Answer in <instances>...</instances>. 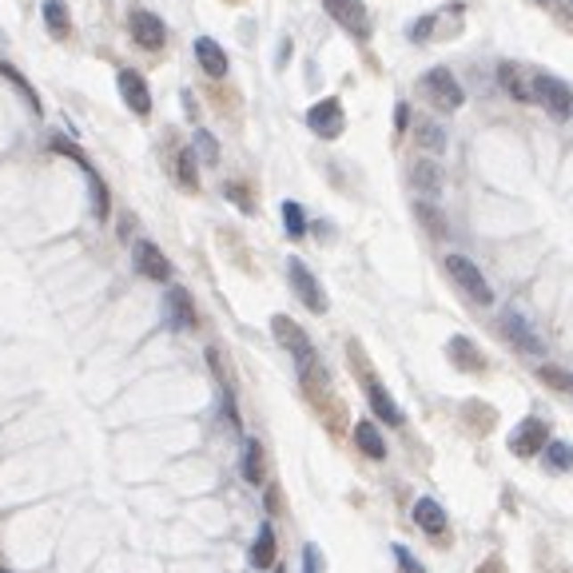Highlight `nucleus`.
<instances>
[{
    "label": "nucleus",
    "instance_id": "f257e3e1",
    "mask_svg": "<svg viewBox=\"0 0 573 573\" xmlns=\"http://www.w3.org/2000/svg\"><path fill=\"white\" fill-rule=\"evenodd\" d=\"M271 335L279 339V347H283V350H291V358H295V366H299V379H303L307 390L323 387V382H327V366L319 363V355H315L311 339H307V331L299 327L295 319H287V315H275V319H271Z\"/></svg>",
    "mask_w": 573,
    "mask_h": 573
},
{
    "label": "nucleus",
    "instance_id": "f03ea898",
    "mask_svg": "<svg viewBox=\"0 0 573 573\" xmlns=\"http://www.w3.org/2000/svg\"><path fill=\"white\" fill-rule=\"evenodd\" d=\"M347 355H350V366L358 371V382H363V390H366V398H371L374 414H379L387 426H402V410H398V402L390 398V390L382 387L379 379H374V371H371V363H366L363 347L350 343V347H347Z\"/></svg>",
    "mask_w": 573,
    "mask_h": 573
},
{
    "label": "nucleus",
    "instance_id": "7ed1b4c3",
    "mask_svg": "<svg viewBox=\"0 0 573 573\" xmlns=\"http://www.w3.org/2000/svg\"><path fill=\"white\" fill-rule=\"evenodd\" d=\"M529 92H534V100L545 108L553 119H569L573 112V92L566 88V80H558V76L550 72H529Z\"/></svg>",
    "mask_w": 573,
    "mask_h": 573
},
{
    "label": "nucleus",
    "instance_id": "20e7f679",
    "mask_svg": "<svg viewBox=\"0 0 573 573\" xmlns=\"http://www.w3.org/2000/svg\"><path fill=\"white\" fill-rule=\"evenodd\" d=\"M53 151H60V156H68V160H76V164H80V172L88 176V187H92V216H96V219H108V211H112V200H108L104 179L96 176V168L88 164V156H84V151L76 148L72 140H64V135H53Z\"/></svg>",
    "mask_w": 573,
    "mask_h": 573
},
{
    "label": "nucleus",
    "instance_id": "39448f33",
    "mask_svg": "<svg viewBox=\"0 0 573 573\" xmlns=\"http://www.w3.org/2000/svg\"><path fill=\"white\" fill-rule=\"evenodd\" d=\"M287 279H291V291H295L299 295V303L307 307V311L311 315H327V291L319 287V279L311 275V267H307L303 259H295V255H291L287 259Z\"/></svg>",
    "mask_w": 573,
    "mask_h": 573
},
{
    "label": "nucleus",
    "instance_id": "423d86ee",
    "mask_svg": "<svg viewBox=\"0 0 573 573\" xmlns=\"http://www.w3.org/2000/svg\"><path fill=\"white\" fill-rule=\"evenodd\" d=\"M422 92L430 96L434 108H442V112H458V108L466 104V92H462V84L454 80L450 68H430V72L422 76Z\"/></svg>",
    "mask_w": 573,
    "mask_h": 573
},
{
    "label": "nucleus",
    "instance_id": "0eeeda50",
    "mask_svg": "<svg viewBox=\"0 0 573 573\" xmlns=\"http://www.w3.org/2000/svg\"><path fill=\"white\" fill-rule=\"evenodd\" d=\"M323 8L355 40H371V12H366L363 0H323Z\"/></svg>",
    "mask_w": 573,
    "mask_h": 573
},
{
    "label": "nucleus",
    "instance_id": "6e6552de",
    "mask_svg": "<svg viewBox=\"0 0 573 573\" xmlns=\"http://www.w3.org/2000/svg\"><path fill=\"white\" fill-rule=\"evenodd\" d=\"M446 271H450V279L466 291L474 303H482V307H490L494 303V291H490V283L482 279V271L474 267V263L466 259V255H446Z\"/></svg>",
    "mask_w": 573,
    "mask_h": 573
},
{
    "label": "nucleus",
    "instance_id": "1a4fd4ad",
    "mask_svg": "<svg viewBox=\"0 0 573 573\" xmlns=\"http://www.w3.org/2000/svg\"><path fill=\"white\" fill-rule=\"evenodd\" d=\"M506 446H510V454L514 458H534L537 450L550 446V426H545L542 418H521L514 430H510Z\"/></svg>",
    "mask_w": 573,
    "mask_h": 573
},
{
    "label": "nucleus",
    "instance_id": "9d476101",
    "mask_svg": "<svg viewBox=\"0 0 573 573\" xmlns=\"http://www.w3.org/2000/svg\"><path fill=\"white\" fill-rule=\"evenodd\" d=\"M127 32H132V40L140 48H148V53H160V48L168 45V24L160 20L156 12H148V8H132V12H127Z\"/></svg>",
    "mask_w": 573,
    "mask_h": 573
},
{
    "label": "nucleus",
    "instance_id": "9b49d317",
    "mask_svg": "<svg viewBox=\"0 0 573 573\" xmlns=\"http://www.w3.org/2000/svg\"><path fill=\"white\" fill-rule=\"evenodd\" d=\"M307 127H311L319 140H339V135H343V127H347L343 104H339L335 96H327V100H319V104H311V112H307Z\"/></svg>",
    "mask_w": 573,
    "mask_h": 573
},
{
    "label": "nucleus",
    "instance_id": "f8f14e48",
    "mask_svg": "<svg viewBox=\"0 0 573 573\" xmlns=\"http://www.w3.org/2000/svg\"><path fill=\"white\" fill-rule=\"evenodd\" d=\"M132 259H135V271H140L143 279H151V283H168V279H172V263H168V255L160 251L151 239H140V243L132 247Z\"/></svg>",
    "mask_w": 573,
    "mask_h": 573
},
{
    "label": "nucleus",
    "instance_id": "ddd939ff",
    "mask_svg": "<svg viewBox=\"0 0 573 573\" xmlns=\"http://www.w3.org/2000/svg\"><path fill=\"white\" fill-rule=\"evenodd\" d=\"M164 327L168 331H192L195 327V303L184 287L164 291Z\"/></svg>",
    "mask_w": 573,
    "mask_h": 573
},
{
    "label": "nucleus",
    "instance_id": "4468645a",
    "mask_svg": "<svg viewBox=\"0 0 573 573\" xmlns=\"http://www.w3.org/2000/svg\"><path fill=\"white\" fill-rule=\"evenodd\" d=\"M502 335L514 343L521 355H542V339H537V331L526 323V315H518V311H502Z\"/></svg>",
    "mask_w": 573,
    "mask_h": 573
},
{
    "label": "nucleus",
    "instance_id": "2eb2a0df",
    "mask_svg": "<svg viewBox=\"0 0 573 573\" xmlns=\"http://www.w3.org/2000/svg\"><path fill=\"white\" fill-rule=\"evenodd\" d=\"M116 84H119V96H124V104L132 108L135 116H148V112H151V92H148V80H143L140 72H132V68H119Z\"/></svg>",
    "mask_w": 573,
    "mask_h": 573
},
{
    "label": "nucleus",
    "instance_id": "dca6fc26",
    "mask_svg": "<svg viewBox=\"0 0 573 573\" xmlns=\"http://www.w3.org/2000/svg\"><path fill=\"white\" fill-rule=\"evenodd\" d=\"M446 358L458 366V371H474V374L490 366V363H486V355H482V347H478L474 339H466V335L450 339V343H446Z\"/></svg>",
    "mask_w": 573,
    "mask_h": 573
},
{
    "label": "nucleus",
    "instance_id": "f3484780",
    "mask_svg": "<svg viewBox=\"0 0 573 573\" xmlns=\"http://www.w3.org/2000/svg\"><path fill=\"white\" fill-rule=\"evenodd\" d=\"M195 60H200V68L211 76V80L227 76V68H231V64H227V53H224V48H219L211 37H200V40H195Z\"/></svg>",
    "mask_w": 573,
    "mask_h": 573
},
{
    "label": "nucleus",
    "instance_id": "a211bd4d",
    "mask_svg": "<svg viewBox=\"0 0 573 573\" xmlns=\"http://www.w3.org/2000/svg\"><path fill=\"white\" fill-rule=\"evenodd\" d=\"M410 184H414L418 195H438L442 192V168L434 160H414L410 168Z\"/></svg>",
    "mask_w": 573,
    "mask_h": 573
},
{
    "label": "nucleus",
    "instance_id": "6ab92c4d",
    "mask_svg": "<svg viewBox=\"0 0 573 573\" xmlns=\"http://www.w3.org/2000/svg\"><path fill=\"white\" fill-rule=\"evenodd\" d=\"M40 12H45V24L56 40H64L68 32H72V16H68L64 0H40Z\"/></svg>",
    "mask_w": 573,
    "mask_h": 573
},
{
    "label": "nucleus",
    "instance_id": "aec40b11",
    "mask_svg": "<svg viewBox=\"0 0 573 573\" xmlns=\"http://www.w3.org/2000/svg\"><path fill=\"white\" fill-rule=\"evenodd\" d=\"M251 566L255 569L275 566V529H271V521L259 526V537H255V545H251Z\"/></svg>",
    "mask_w": 573,
    "mask_h": 573
},
{
    "label": "nucleus",
    "instance_id": "412c9836",
    "mask_svg": "<svg viewBox=\"0 0 573 573\" xmlns=\"http://www.w3.org/2000/svg\"><path fill=\"white\" fill-rule=\"evenodd\" d=\"M355 442H358V450H363L366 458H387V442H382L379 426H374L371 418H363V422L355 426Z\"/></svg>",
    "mask_w": 573,
    "mask_h": 573
},
{
    "label": "nucleus",
    "instance_id": "4be33fe9",
    "mask_svg": "<svg viewBox=\"0 0 573 573\" xmlns=\"http://www.w3.org/2000/svg\"><path fill=\"white\" fill-rule=\"evenodd\" d=\"M414 521L426 529V534H442V529H446V514H442V506L434 498L414 502Z\"/></svg>",
    "mask_w": 573,
    "mask_h": 573
},
{
    "label": "nucleus",
    "instance_id": "5701e85b",
    "mask_svg": "<svg viewBox=\"0 0 573 573\" xmlns=\"http://www.w3.org/2000/svg\"><path fill=\"white\" fill-rule=\"evenodd\" d=\"M498 84L518 100V104H529V100H534V92H529V80H521L518 64H498Z\"/></svg>",
    "mask_w": 573,
    "mask_h": 573
},
{
    "label": "nucleus",
    "instance_id": "b1692460",
    "mask_svg": "<svg viewBox=\"0 0 573 573\" xmlns=\"http://www.w3.org/2000/svg\"><path fill=\"white\" fill-rule=\"evenodd\" d=\"M243 478L251 486L263 482V446H259V438H247V446H243Z\"/></svg>",
    "mask_w": 573,
    "mask_h": 573
},
{
    "label": "nucleus",
    "instance_id": "393cba45",
    "mask_svg": "<svg viewBox=\"0 0 573 573\" xmlns=\"http://www.w3.org/2000/svg\"><path fill=\"white\" fill-rule=\"evenodd\" d=\"M176 179H179V187H187V192L200 187V172H195V151L192 148H184L176 156Z\"/></svg>",
    "mask_w": 573,
    "mask_h": 573
},
{
    "label": "nucleus",
    "instance_id": "a878e982",
    "mask_svg": "<svg viewBox=\"0 0 573 573\" xmlns=\"http://www.w3.org/2000/svg\"><path fill=\"white\" fill-rule=\"evenodd\" d=\"M0 76H4V80H12V88H16V92H20V96H24V104H29L32 112L40 116V96H37V88H32V84L24 80V76L16 72L12 64H0Z\"/></svg>",
    "mask_w": 573,
    "mask_h": 573
},
{
    "label": "nucleus",
    "instance_id": "bb28decb",
    "mask_svg": "<svg viewBox=\"0 0 573 573\" xmlns=\"http://www.w3.org/2000/svg\"><path fill=\"white\" fill-rule=\"evenodd\" d=\"M545 466H550L553 474H566V470H573V446H569V442L553 438L550 446H545Z\"/></svg>",
    "mask_w": 573,
    "mask_h": 573
},
{
    "label": "nucleus",
    "instance_id": "cd10ccee",
    "mask_svg": "<svg viewBox=\"0 0 573 573\" xmlns=\"http://www.w3.org/2000/svg\"><path fill=\"white\" fill-rule=\"evenodd\" d=\"M418 143H422L426 151H442L446 148V127L434 124V119H422V124H418Z\"/></svg>",
    "mask_w": 573,
    "mask_h": 573
},
{
    "label": "nucleus",
    "instance_id": "c85d7f7f",
    "mask_svg": "<svg viewBox=\"0 0 573 573\" xmlns=\"http://www.w3.org/2000/svg\"><path fill=\"white\" fill-rule=\"evenodd\" d=\"M283 227H287V235H291V239H303V235H307V211L299 208L295 200H287V203H283Z\"/></svg>",
    "mask_w": 573,
    "mask_h": 573
},
{
    "label": "nucleus",
    "instance_id": "c756f323",
    "mask_svg": "<svg viewBox=\"0 0 573 573\" xmlns=\"http://www.w3.org/2000/svg\"><path fill=\"white\" fill-rule=\"evenodd\" d=\"M192 151L203 160V164H219V143H216V135L203 132V127H195V143H192Z\"/></svg>",
    "mask_w": 573,
    "mask_h": 573
},
{
    "label": "nucleus",
    "instance_id": "7c9ffc66",
    "mask_svg": "<svg viewBox=\"0 0 573 573\" xmlns=\"http://www.w3.org/2000/svg\"><path fill=\"white\" fill-rule=\"evenodd\" d=\"M537 379H542L545 387L569 390V395H573V374H569V371H558V366H542V374H537Z\"/></svg>",
    "mask_w": 573,
    "mask_h": 573
},
{
    "label": "nucleus",
    "instance_id": "2f4dec72",
    "mask_svg": "<svg viewBox=\"0 0 573 573\" xmlns=\"http://www.w3.org/2000/svg\"><path fill=\"white\" fill-rule=\"evenodd\" d=\"M414 216L422 219V224H426V231H430V235H446V224H442V216H438V211L430 208V203H414Z\"/></svg>",
    "mask_w": 573,
    "mask_h": 573
},
{
    "label": "nucleus",
    "instance_id": "473e14b6",
    "mask_svg": "<svg viewBox=\"0 0 573 573\" xmlns=\"http://www.w3.org/2000/svg\"><path fill=\"white\" fill-rule=\"evenodd\" d=\"M224 195H227L231 203H235L239 211H247V216H251V211H255V200H251V192H247L243 184H227V187H224Z\"/></svg>",
    "mask_w": 573,
    "mask_h": 573
},
{
    "label": "nucleus",
    "instance_id": "72a5a7b5",
    "mask_svg": "<svg viewBox=\"0 0 573 573\" xmlns=\"http://www.w3.org/2000/svg\"><path fill=\"white\" fill-rule=\"evenodd\" d=\"M323 566H327V558H323V550L315 542L303 545V573H323Z\"/></svg>",
    "mask_w": 573,
    "mask_h": 573
},
{
    "label": "nucleus",
    "instance_id": "f704fd0d",
    "mask_svg": "<svg viewBox=\"0 0 573 573\" xmlns=\"http://www.w3.org/2000/svg\"><path fill=\"white\" fill-rule=\"evenodd\" d=\"M395 561H398V573H426L422 561H418L414 553L406 550V545H395Z\"/></svg>",
    "mask_w": 573,
    "mask_h": 573
},
{
    "label": "nucleus",
    "instance_id": "c9c22d12",
    "mask_svg": "<svg viewBox=\"0 0 573 573\" xmlns=\"http://www.w3.org/2000/svg\"><path fill=\"white\" fill-rule=\"evenodd\" d=\"M553 16H558V24L561 29H569L573 32V0H553Z\"/></svg>",
    "mask_w": 573,
    "mask_h": 573
},
{
    "label": "nucleus",
    "instance_id": "e433bc0d",
    "mask_svg": "<svg viewBox=\"0 0 573 573\" xmlns=\"http://www.w3.org/2000/svg\"><path fill=\"white\" fill-rule=\"evenodd\" d=\"M406 127H410V104H406V100H398V104H395V132L402 135Z\"/></svg>",
    "mask_w": 573,
    "mask_h": 573
},
{
    "label": "nucleus",
    "instance_id": "4c0bfd02",
    "mask_svg": "<svg viewBox=\"0 0 573 573\" xmlns=\"http://www.w3.org/2000/svg\"><path fill=\"white\" fill-rule=\"evenodd\" d=\"M275 510H279V486H271L267 490V514H275Z\"/></svg>",
    "mask_w": 573,
    "mask_h": 573
},
{
    "label": "nucleus",
    "instance_id": "58836bf2",
    "mask_svg": "<svg viewBox=\"0 0 573 573\" xmlns=\"http://www.w3.org/2000/svg\"><path fill=\"white\" fill-rule=\"evenodd\" d=\"M537 4H545V8H550V4H553V0H537Z\"/></svg>",
    "mask_w": 573,
    "mask_h": 573
},
{
    "label": "nucleus",
    "instance_id": "ea45409f",
    "mask_svg": "<svg viewBox=\"0 0 573 573\" xmlns=\"http://www.w3.org/2000/svg\"><path fill=\"white\" fill-rule=\"evenodd\" d=\"M271 573H283V566H279V569H271Z\"/></svg>",
    "mask_w": 573,
    "mask_h": 573
},
{
    "label": "nucleus",
    "instance_id": "a19ab883",
    "mask_svg": "<svg viewBox=\"0 0 573 573\" xmlns=\"http://www.w3.org/2000/svg\"><path fill=\"white\" fill-rule=\"evenodd\" d=\"M0 573H12V569H4V566H0Z\"/></svg>",
    "mask_w": 573,
    "mask_h": 573
},
{
    "label": "nucleus",
    "instance_id": "79ce46f5",
    "mask_svg": "<svg viewBox=\"0 0 573 573\" xmlns=\"http://www.w3.org/2000/svg\"><path fill=\"white\" fill-rule=\"evenodd\" d=\"M227 4H239V0H227Z\"/></svg>",
    "mask_w": 573,
    "mask_h": 573
}]
</instances>
